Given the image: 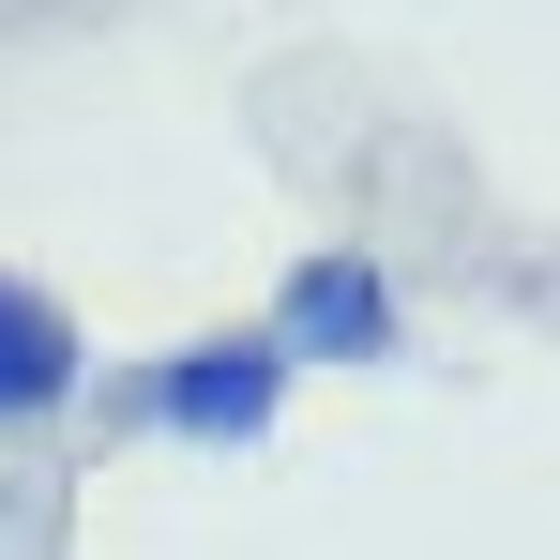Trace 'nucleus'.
<instances>
[{"mask_svg":"<svg viewBox=\"0 0 560 560\" xmlns=\"http://www.w3.org/2000/svg\"><path fill=\"white\" fill-rule=\"evenodd\" d=\"M137 409L167 424V440H273V409H288V349L243 318V334H183L167 364L137 378Z\"/></svg>","mask_w":560,"mask_h":560,"instance_id":"f257e3e1","label":"nucleus"},{"mask_svg":"<svg viewBox=\"0 0 560 560\" xmlns=\"http://www.w3.org/2000/svg\"><path fill=\"white\" fill-rule=\"evenodd\" d=\"M258 334L288 349V378L303 364H394V273H378V243H303Z\"/></svg>","mask_w":560,"mask_h":560,"instance_id":"f03ea898","label":"nucleus"},{"mask_svg":"<svg viewBox=\"0 0 560 560\" xmlns=\"http://www.w3.org/2000/svg\"><path fill=\"white\" fill-rule=\"evenodd\" d=\"M92 394V334H77V303L31 273H0V424H61Z\"/></svg>","mask_w":560,"mask_h":560,"instance_id":"7ed1b4c3","label":"nucleus"}]
</instances>
